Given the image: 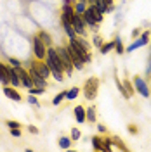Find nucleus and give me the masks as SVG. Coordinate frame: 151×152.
<instances>
[{
	"instance_id": "f257e3e1",
	"label": "nucleus",
	"mask_w": 151,
	"mask_h": 152,
	"mask_svg": "<svg viewBox=\"0 0 151 152\" xmlns=\"http://www.w3.org/2000/svg\"><path fill=\"white\" fill-rule=\"evenodd\" d=\"M45 62H47V66L50 67V75L52 78L56 80L57 83H61L63 80H64V67H63V62H61V59L57 56V50L56 47H49L47 48V56H45Z\"/></svg>"
},
{
	"instance_id": "f03ea898",
	"label": "nucleus",
	"mask_w": 151,
	"mask_h": 152,
	"mask_svg": "<svg viewBox=\"0 0 151 152\" xmlns=\"http://www.w3.org/2000/svg\"><path fill=\"white\" fill-rule=\"evenodd\" d=\"M99 85H101V81H99V78L97 76H90V78H87L85 80V85L82 88V92H84V97L87 100H95L97 99V94H99Z\"/></svg>"
},
{
	"instance_id": "7ed1b4c3",
	"label": "nucleus",
	"mask_w": 151,
	"mask_h": 152,
	"mask_svg": "<svg viewBox=\"0 0 151 152\" xmlns=\"http://www.w3.org/2000/svg\"><path fill=\"white\" fill-rule=\"evenodd\" d=\"M56 50H57V56H59V59H61V62H63L64 73H66L68 76H71L73 71H75V67H73V59H71V56H70L66 45H64V47H56Z\"/></svg>"
},
{
	"instance_id": "20e7f679",
	"label": "nucleus",
	"mask_w": 151,
	"mask_h": 152,
	"mask_svg": "<svg viewBox=\"0 0 151 152\" xmlns=\"http://www.w3.org/2000/svg\"><path fill=\"white\" fill-rule=\"evenodd\" d=\"M47 45L40 40V37L38 35H35L33 37V40H31V52H33V57L35 59H45V56H47Z\"/></svg>"
},
{
	"instance_id": "39448f33",
	"label": "nucleus",
	"mask_w": 151,
	"mask_h": 152,
	"mask_svg": "<svg viewBox=\"0 0 151 152\" xmlns=\"http://www.w3.org/2000/svg\"><path fill=\"white\" fill-rule=\"evenodd\" d=\"M28 69H31V71H35L37 75H40V76H44V78H50V67L47 66V62H45V59L42 61V59H35L33 57V61H31V64H30V67Z\"/></svg>"
},
{
	"instance_id": "423d86ee",
	"label": "nucleus",
	"mask_w": 151,
	"mask_h": 152,
	"mask_svg": "<svg viewBox=\"0 0 151 152\" xmlns=\"http://www.w3.org/2000/svg\"><path fill=\"white\" fill-rule=\"evenodd\" d=\"M132 83H134V88H135V94H139L141 97H144V99H150V97H151L150 85L146 83V80H144V78H141V76H134Z\"/></svg>"
},
{
	"instance_id": "0eeeda50",
	"label": "nucleus",
	"mask_w": 151,
	"mask_h": 152,
	"mask_svg": "<svg viewBox=\"0 0 151 152\" xmlns=\"http://www.w3.org/2000/svg\"><path fill=\"white\" fill-rule=\"evenodd\" d=\"M150 35H151V31H144V33H141L137 38H134V42L129 45V47H125V52H134L135 48L146 47V45L150 43Z\"/></svg>"
},
{
	"instance_id": "6e6552de",
	"label": "nucleus",
	"mask_w": 151,
	"mask_h": 152,
	"mask_svg": "<svg viewBox=\"0 0 151 152\" xmlns=\"http://www.w3.org/2000/svg\"><path fill=\"white\" fill-rule=\"evenodd\" d=\"M71 24H73L75 33L78 35V37H85V35H87V24H85L84 16H82V14L75 12V14H73V18H71Z\"/></svg>"
},
{
	"instance_id": "1a4fd4ad",
	"label": "nucleus",
	"mask_w": 151,
	"mask_h": 152,
	"mask_svg": "<svg viewBox=\"0 0 151 152\" xmlns=\"http://www.w3.org/2000/svg\"><path fill=\"white\" fill-rule=\"evenodd\" d=\"M16 73H18L19 80H21V86H23V88L30 90L31 86H35V85H33V80H31V75H30L28 69H24L23 66H18V67H16Z\"/></svg>"
},
{
	"instance_id": "9d476101",
	"label": "nucleus",
	"mask_w": 151,
	"mask_h": 152,
	"mask_svg": "<svg viewBox=\"0 0 151 152\" xmlns=\"http://www.w3.org/2000/svg\"><path fill=\"white\" fill-rule=\"evenodd\" d=\"M61 26H63V29H64V33H66L68 40H71V38L78 37V35L75 33L73 24H71V18H68L66 14H63V12H61Z\"/></svg>"
},
{
	"instance_id": "9b49d317",
	"label": "nucleus",
	"mask_w": 151,
	"mask_h": 152,
	"mask_svg": "<svg viewBox=\"0 0 151 152\" xmlns=\"http://www.w3.org/2000/svg\"><path fill=\"white\" fill-rule=\"evenodd\" d=\"M2 92H4V95H5L9 100H12V102H21V100H23V97H21V94L18 92V88L12 86V85H5L2 88Z\"/></svg>"
},
{
	"instance_id": "f8f14e48",
	"label": "nucleus",
	"mask_w": 151,
	"mask_h": 152,
	"mask_svg": "<svg viewBox=\"0 0 151 152\" xmlns=\"http://www.w3.org/2000/svg\"><path fill=\"white\" fill-rule=\"evenodd\" d=\"M73 114H75V121L78 124H84L87 121V109H85L84 105H76L75 109H73Z\"/></svg>"
},
{
	"instance_id": "ddd939ff",
	"label": "nucleus",
	"mask_w": 151,
	"mask_h": 152,
	"mask_svg": "<svg viewBox=\"0 0 151 152\" xmlns=\"http://www.w3.org/2000/svg\"><path fill=\"white\" fill-rule=\"evenodd\" d=\"M0 83L5 86V85H10L9 81V62H2L0 61Z\"/></svg>"
},
{
	"instance_id": "4468645a",
	"label": "nucleus",
	"mask_w": 151,
	"mask_h": 152,
	"mask_svg": "<svg viewBox=\"0 0 151 152\" xmlns=\"http://www.w3.org/2000/svg\"><path fill=\"white\" fill-rule=\"evenodd\" d=\"M71 137H68V135H63V137H59V140H57V145H59V149H63V151H68V149H71Z\"/></svg>"
},
{
	"instance_id": "2eb2a0df",
	"label": "nucleus",
	"mask_w": 151,
	"mask_h": 152,
	"mask_svg": "<svg viewBox=\"0 0 151 152\" xmlns=\"http://www.w3.org/2000/svg\"><path fill=\"white\" fill-rule=\"evenodd\" d=\"M37 35L40 37V40H42V42H44V43H45L47 47H54V43H52V37L49 35L47 31H44V29H40V31L37 33Z\"/></svg>"
},
{
	"instance_id": "dca6fc26",
	"label": "nucleus",
	"mask_w": 151,
	"mask_h": 152,
	"mask_svg": "<svg viewBox=\"0 0 151 152\" xmlns=\"http://www.w3.org/2000/svg\"><path fill=\"white\" fill-rule=\"evenodd\" d=\"M95 9L99 10V12H103V14H108V7L111 5V4H108V0H95Z\"/></svg>"
},
{
	"instance_id": "f3484780",
	"label": "nucleus",
	"mask_w": 151,
	"mask_h": 152,
	"mask_svg": "<svg viewBox=\"0 0 151 152\" xmlns=\"http://www.w3.org/2000/svg\"><path fill=\"white\" fill-rule=\"evenodd\" d=\"M90 142H92V147H94L95 151H104L103 137H99V135H94V137L90 138Z\"/></svg>"
},
{
	"instance_id": "a211bd4d",
	"label": "nucleus",
	"mask_w": 151,
	"mask_h": 152,
	"mask_svg": "<svg viewBox=\"0 0 151 152\" xmlns=\"http://www.w3.org/2000/svg\"><path fill=\"white\" fill-rule=\"evenodd\" d=\"M78 95H80V88L71 86L70 90H66V100H75V99H78Z\"/></svg>"
},
{
	"instance_id": "6ab92c4d",
	"label": "nucleus",
	"mask_w": 151,
	"mask_h": 152,
	"mask_svg": "<svg viewBox=\"0 0 151 152\" xmlns=\"http://www.w3.org/2000/svg\"><path fill=\"white\" fill-rule=\"evenodd\" d=\"M95 121H97V111H95V107L92 105V107H89V109H87V123L94 124Z\"/></svg>"
},
{
	"instance_id": "aec40b11",
	"label": "nucleus",
	"mask_w": 151,
	"mask_h": 152,
	"mask_svg": "<svg viewBox=\"0 0 151 152\" xmlns=\"http://www.w3.org/2000/svg\"><path fill=\"white\" fill-rule=\"evenodd\" d=\"M113 48H115V40L113 42H104L103 45H101V48H99V52H101L103 56H106V54H110Z\"/></svg>"
},
{
	"instance_id": "412c9836",
	"label": "nucleus",
	"mask_w": 151,
	"mask_h": 152,
	"mask_svg": "<svg viewBox=\"0 0 151 152\" xmlns=\"http://www.w3.org/2000/svg\"><path fill=\"white\" fill-rule=\"evenodd\" d=\"M61 12H63V14H66L68 18H73V14H75V7H73L71 4H66V2H63Z\"/></svg>"
},
{
	"instance_id": "4be33fe9",
	"label": "nucleus",
	"mask_w": 151,
	"mask_h": 152,
	"mask_svg": "<svg viewBox=\"0 0 151 152\" xmlns=\"http://www.w3.org/2000/svg\"><path fill=\"white\" fill-rule=\"evenodd\" d=\"M122 85H123V88H125V92L129 94V97H132V95L135 94V88H134V83H132V81H129V80H123Z\"/></svg>"
},
{
	"instance_id": "5701e85b",
	"label": "nucleus",
	"mask_w": 151,
	"mask_h": 152,
	"mask_svg": "<svg viewBox=\"0 0 151 152\" xmlns=\"http://www.w3.org/2000/svg\"><path fill=\"white\" fill-rule=\"evenodd\" d=\"M115 50H116V54L118 56H123V52H125V47H123V42L120 37L115 38Z\"/></svg>"
},
{
	"instance_id": "b1692460",
	"label": "nucleus",
	"mask_w": 151,
	"mask_h": 152,
	"mask_svg": "<svg viewBox=\"0 0 151 152\" xmlns=\"http://www.w3.org/2000/svg\"><path fill=\"white\" fill-rule=\"evenodd\" d=\"M103 145H104V152H111L113 151V137H104Z\"/></svg>"
},
{
	"instance_id": "393cba45",
	"label": "nucleus",
	"mask_w": 151,
	"mask_h": 152,
	"mask_svg": "<svg viewBox=\"0 0 151 152\" xmlns=\"http://www.w3.org/2000/svg\"><path fill=\"white\" fill-rule=\"evenodd\" d=\"M63 100H66V92H59L57 95H54V99H52V105H59Z\"/></svg>"
},
{
	"instance_id": "a878e982",
	"label": "nucleus",
	"mask_w": 151,
	"mask_h": 152,
	"mask_svg": "<svg viewBox=\"0 0 151 152\" xmlns=\"http://www.w3.org/2000/svg\"><path fill=\"white\" fill-rule=\"evenodd\" d=\"M45 90H47V88H42V86H31L28 92L33 94V95H37V97H42V95L45 94Z\"/></svg>"
},
{
	"instance_id": "bb28decb",
	"label": "nucleus",
	"mask_w": 151,
	"mask_h": 152,
	"mask_svg": "<svg viewBox=\"0 0 151 152\" xmlns=\"http://www.w3.org/2000/svg\"><path fill=\"white\" fill-rule=\"evenodd\" d=\"M26 102L31 105H35V107H40V100H38V97L37 95H33V94H28V97H26Z\"/></svg>"
},
{
	"instance_id": "cd10ccee",
	"label": "nucleus",
	"mask_w": 151,
	"mask_h": 152,
	"mask_svg": "<svg viewBox=\"0 0 151 152\" xmlns=\"http://www.w3.org/2000/svg\"><path fill=\"white\" fill-rule=\"evenodd\" d=\"M70 137H71V140H73V142H76V140H80L82 132H80L76 126H73V128H71V132H70Z\"/></svg>"
},
{
	"instance_id": "c85d7f7f",
	"label": "nucleus",
	"mask_w": 151,
	"mask_h": 152,
	"mask_svg": "<svg viewBox=\"0 0 151 152\" xmlns=\"http://www.w3.org/2000/svg\"><path fill=\"white\" fill-rule=\"evenodd\" d=\"M5 126H7V128H23V124L19 123V121H16V119H7V121H5Z\"/></svg>"
},
{
	"instance_id": "c756f323",
	"label": "nucleus",
	"mask_w": 151,
	"mask_h": 152,
	"mask_svg": "<svg viewBox=\"0 0 151 152\" xmlns=\"http://www.w3.org/2000/svg\"><path fill=\"white\" fill-rule=\"evenodd\" d=\"M103 38L99 37V35H94V38H92V45H94L95 48H101V45H103Z\"/></svg>"
},
{
	"instance_id": "7c9ffc66",
	"label": "nucleus",
	"mask_w": 151,
	"mask_h": 152,
	"mask_svg": "<svg viewBox=\"0 0 151 152\" xmlns=\"http://www.w3.org/2000/svg\"><path fill=\"white\" fill-rule=\"evenodd\" d=\"M7 62H9L10 66H14V67L23 66V64H21V61H19V59H16V57H7Z\"/></svg>"
},
{
	"instance_id": "2f4dec72",
	"label": "nucleus",
	"mask_w": 151,
	"mask_h": 152,
	"mask_svg": "<svg viewBox=\"0 0 151 152\" xmlns=\"http://www.w3.org/2000/svg\"><path fill=\"white\" fill-rule=\"evenodd\" d=\"M127 130H129L130 135H137V133H139V128H137L135 124H129V128H127Z\"/></svg>"
},
{
	"instance_id": "473e14b6",
	"label": "nucleus",
	"mask_w": 151,
	"mask_h": 152,
	"mask_svg": "<svg viewBox=\"0 0 151 152\" xmlns=\"http://www.w3.org/2000/svg\"><path fill=\"white\" fill-rule=\"evenodd\" d=\"M9 132H10V135H12V137H21V135H23L21 128H10Z\"/></svg>"
},
{
	"instance_id": "72a5a7b5",
	"label": "nucleus",
	"mask_w": 151,
	"mask_h": 152,
	"mask_svg": "<svg viewBox=\"0 0 151 152\" xmlns=\"http://www.w3.org/2000/svg\"><path fill=\"white\" fill-rule=\"evenodd\" d=\"M26 130H28V132L31 133V135H38V133H40V132H38V128H37V126H33V124H30Z\"/></svg>"
},
{
	"instance_id": "f704fd0d",
	"label": "nucleus",
	"mask_w": 151,
	"mask_h": 152,
	"mask_svg": "<svg viewBox=\"0 0 151 152\" xmlns=\"http://www.w3.org/2000/svg\"><path fill=\"white\" fill-rule=\"evenodd\" d=\"M139 35H141V29H139V28H135V29L132 31V38H137Z\"/></svg>"
},
{
	"instance_id": "c9c22d12",
	"label": "nucleus",
	"mask_w": 151,
	"mask_h": 152,
	"mask_svg": "<svg viewBox=\"0 0 151 152\" xmlns=\"http://www.w3.org/2000/svg\"><path fill=\"white\" fill-rule=\"evenodd\" d=\"M97 130H99V132H101V133H104V132H106V126H104V124H101V123H99V124H97Z\"/></svg>"
},
{
	"instance_id": "e433bc0d",
	"label": "nucleus",
	"mask_w": 151,
	"mask_h": 152,
	"mask_svg": "<svg viewBox=\"0 0 151 152\" xmlns=\"http://www.w3.org/2000/svg\"><path fill=\"white\" fill-rule=\"evenodd\" d=\"M85 2H87L89 5H94V4H95V0H85Z\"/></svg>"
},
{
	"instance_id": "4c0bfd02",
	"label": "nucleus",
	"mask_w": 151,
	"mask_h": 152,
	"mask_svg": "<svg viewBox=\"0 0 151 152\" xmlns=\"http://www.w3.org/2000/svg\"><path fill=\"white\" fill-rule=\"evenodd\" d=\"M150 80H151V75H150Z\"/></svg>"
}]
</instances>
